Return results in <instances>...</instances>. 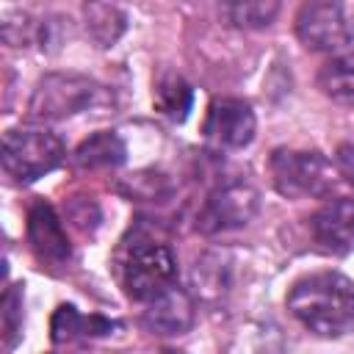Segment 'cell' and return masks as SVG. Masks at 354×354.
Segmentation results:
<instances>
[{"label": "cell", "mask_w": 354, "mask_h": 354, "mask_svg": "<svg viewBox=\"0 0 354 354\" xmlns=\"http://www.w3.org/2000/svg\"><path fill=\"white\" fill-rule=\"evenodd\" d=\"M290 315L321 337H340L354 329V282L337 271H315L293 282Z\"/></svg>", "instance_id": "6da1fadb"}, {"label": "cell", "mask_w": 354, "mask_h": 354, "mask_svg": "<svg viewBox=\"0 0 354 354\" xmlns=\"http://www.w3.org/2000/svg\"><path fill=\"white\" fill-rule=\"evenodd\" d=\"M268 174L274 188L288 199H326L337 185V166L318 149L277 147L268 158Z\"/></svg>", "instance_id": "7a4b0ae2"}, {"label": "cell", "mask_w": 354, "mask_h": 354, "mask_svg": "<svg viewBox=\"0 0 354 354\" xmlns=\"http://www.w3.org/2000/svg\"><path fill=\"white\" fill-rule=\"evenodd\" d=\"M64 144L55 133L39 127H14L3 136V169L17 183H33L64 160Z\"/></svg>", "instance_id": "3957f363"}, {"label": "cell", "mask_w": 354, "mask_h": 354, "mask_svg": "<svg viewBox=\"0 0 354 354\" xmlns=\"http://www.w3.org/2000/svg\"><path fill=\"white\" fill-rule=\"evenodd\" d=\"M177 279V257L166 243L136 241L122 260V285L130 299L149 301Z\"/></svg>", "instance_id": "277c9868"}, {"label": "cell", "mask_w": 354, "mask_h": 354, "mask_svg": "<svg viewBox=\"0 0 354 354\" xmlns=\"http://www.w3.org/2000/svg\"><path fill=\"white\" fill-rule=\"evenodd\" d=\"M102 97H105L102 86H97L94 80H88L83 75L55 72V75H44L39 80V86L33 88V97L28 102V111L39 122H55V119H66L80 111H88Z\"/></svg>", "instance_id": "5b68a950"}, {"label": "cell", "mask_w": 354, "mask_h": 354, "mask_svg": "<svg viewBox=\"0 0 354 354\" xmlns=\"http://www.w3.org/2000/svg\"><path fill=\"white\" fill-rule=\"evenodd\" d=\"M293 25L299 41L315 53H337L351 41L354 33L340 0H304Z\"/></svg>", "instance_id": "8992f818"}, {"label": "cell", "mask_w": 354, "mask_h": 354, "mask_svg": "<svg viewBox=\"0 0 354 354\" xmlns=\"http://www.w3.org/2000/svg\"><path fill=\"white\" fill-rule=\"evenodd\" d=\"M257 210H260L257 188L246 183H227L205 199L202 210L196 213V230L205 235L241 230L257 216Z\"/></svg>", "instance_id": "52a82bcc"}, {"label": "cell", "mask_w": 354, "mask_h": 354, "mask_svg": "<svg viewBox=\"0 0 354 354\" xmlns=\"http://www.w3.org/2000/svg\"><path fill=\"white\" fill-rule=\"evenodd\" d=\"M257 130V119L249 102L238 97H216L207 105L202 133L218 149H243Z\"/></svg>", "instance_id": "ba28073f"}, {"label": "cell", "mask_w": 354, "mask_h": 354, "mask_svg": "<svg viewBox=\"0 0 354 354\" xmlns=\"http://www.w3.org/2000/svg\"><path fill=\"white\" fill-rule=\"evenodd\" d=\"M28 241H30L33 254L53 268L69 263V257H72L66 230H64L55 207L44 199L33 202L28 210Z\"/></svg>", "instance_id": "9c48e42d"}, {"label": "cell", "mask_w": 354, "mask_h": 354, "mask_svg": "<svg viewBox=\"0 0 354 354\" xmlns=\"http://www.w3.org/2000/svg\"><path fill=\"white\" fill-rule=\"evenodd\" d=\"M315 243L332 254L354 252V199H332L310 218Z\"/></svg>", "instance_id": "30bf717a"}, {"label": "cell", "mask_w": 354, "mask_h": 354, "mask_svg": "<svg viewBox=\"0 0 354 354\" xmlns=\"http://www.w3.org/2000/svg\"><path fill=\"white\" fill-rule=\"evenodd\" d=\"M144 324H147V329H152L158 335H183V332H188L191 324H194L191 296L185 290H180L177 285L166 288L163 293H158L155 299L147 301Z\"/></svg>", "instance_id": "8fae6325"}, {"label": "cell", "mask_w": 354, "mask_h": 354, "mask_svg": "<svg viewBox=\"0 0 354 354\" xmlns=\"http://www.w3.org/2000/svg\"><path fill=\"white\" fill-rule=\"evenodd\" d=\"M86 30L97 47H111L127 28V17L116 0H86L83 3Z\"/></svg>", "instance_id": "7c38bea8"}, {"label": "cell", "mask_w": 354, "mask_h": 354, "mask_svg": "<svg viewBox=\"0 0 354 354\" xmlns=\"http://www.w3.org/2000/svg\"><path fill=\"white\" fill-rule=\"evenodd\" d=\"M124 158H127V147H124V141L113 130H102V133L88 136L75 149V155H72L75 166L77 169H88V171H94V169H113V166L124 163Z\"/></svg>", "instance_id": "4fadbf2b"}, {"label": "cell", "mask_w": 354, "mask_h": 354, "mask_svg": "<svg viewBox=\"0 0 354 354\" xmlns=\"http://www.w3.org/2000/svg\"><path fill=\"white\" fill-rule=\"evenodd\" d=\"M119 324L102 318V315H80L75 304H61L55 313H53V321H50V337L53 343H69L75 340L77 335H108L111 329H116Z\"/></svg>", "instance_id": "5bb4252c"}, {"label": "cell", "mask_w": 354, "mask_h": 354, "mask_svg": "<svg viewBox=\"0 0 354 354\" xmlns=\"http://www.w3.org/2000/svg\"><path fill=\"white\" fill-rule=\"evenodd\" d=\"M152 102L171 122H183L194 105V88L180 75L160 72L155 80V88H152Z\"/></svg>", "instance_id": "9a60e30c"}, {"label": "cell", "mask_w": 354, "mask_h": 354, "mask_svg": "<svg viewBox=\"0 0 354 354\" xmlns=\"http://www.w3.org/2000/svg\"><path fill=\"white\" fill-rule=\"evenodd\" d=\"M221 8L232 28L260 30L277 19L279 0H221Z\"/></svg>", "instance_id": "2e32d148"}, {"label": "cell", "mask_w": 354, "mask_h": 354, "mask_svg": "<svg viewBox=\"0 0 354 354\" xmlns=\"http://www.w3.org/2000/svg\"><path fill=\"white\" fill-rule=\"evenodd\" d=\"M318 86L329 100L354 111V55H340L324 64L318 72Z\"/></svg>", "instance_id": "e0dca14e"}, {"label": "cell", "mask_w": 354, "mask_h": 354, "mask_svg": "<svg viewBox=\"0 0 354 354\" xmlns=\"http://www.w3.org/2000/svg\"><path fill=\"white\" fill-rule=\"evenodd\" d=\"M19 288H22V285H14V288H8L6 296H3V310H0V315H3L6 348L14 346V340H17V335H19V326H22V290H19Z\"/></svg>", "instance_id": "ac0fdd59"}, {"label": "cell", "mask_w": 354, "mask_h": 354, "mask_svg": "<svg viewBox=\"0 0 354 354\" xmlns=\"http://www.w3.org/2000/svg\"><path fill=\"white\" fill-rule=\"evenodd\" d=\"M335 166H337L340 177L348 185H354V141H346L335 149Z\"/></svg>", "instance_id": "d6986e66"}]
</instances>
